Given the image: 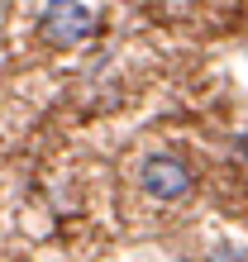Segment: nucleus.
I'll return each instance as SVG.
<instances>
[{
  "instance_id": "nucleus-1",
  "label": "nucleus",
  "mask_w": 248,
  "mask_h": 262,
  "mask_svg": "<svg viewBox=\"0 0 248 262\" xmlns=\"http://www.w3.org/2000/svg\"><path fill=\"white\" fill-rule=\"evenodd\" d=\"M38 29L48 43H86L91 34H96V14H91V5H81V0H48L38 14Z\"/></svg>"
},
{
  "instance_id": "nucleus-2",
  "label": "nucleus",
  "mask_w": 248,
  "mask_h": 262,
  "mask_svg": "<svg viewBox=\"0 0 248 262\" xmlns=\"http://www.w3.org/2000/svg\"><path fill=\"white\" fill-rule=\"evenodd\" d=\"M138 186L153 200H181L196 186V177H191V167H186L177 152H148L143 167H138Z\"/></svg>"
},
{
  "instance_id": "nucleus-3",
  "label": "nucleus",
  "mask_w": 248,
  "mask_h": 262,
  "mask_svg": "<svg viewBox=\"0 0 248 262\" xmlns=\"http://www.w3.org/2000/svg\"><path fill=\"white\" fill-rule=\"evenodd\" d=\"M205 262H248V253L243 248H234V243H220V248H210V257Z\"/></svg>"
}]
</instances>
